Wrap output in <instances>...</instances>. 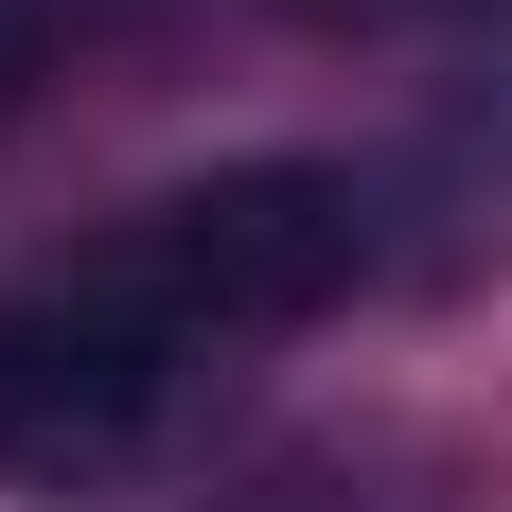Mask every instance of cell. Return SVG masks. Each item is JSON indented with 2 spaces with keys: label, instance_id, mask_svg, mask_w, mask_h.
<instances>
[{
  "label": "cell",
  "instance_id": "cell-3",
  "mask_svg": "<svg viewBox=\"0 0 512 512\" xmlns=\"http://www.w3.org/2000/svg\"><path fill=\"white\" fill-rule=\"evenodd\" d=\"M318 18H512V0H318Z\"/></svg>",
  "mask_w": 512,
  "mask_h": 512
},
{
  "label": "cell",
  "instance_id": "cell-1",
  "mask_svg": "<svg viewBox=\"0 0 512 512\" xmlns=\"http://www.w3.org/2000/svg\"><path fill=\"white\" fill-rule=\"evenodd\" d=\"M124 318H159L177 354H248V336H301L318 301L371 283V177L354 159H212L177 195H142L124 230L71 248Z\"/></svg>",
  "mask_w": 512,
  "mask_h": 512
},
{
  "label": "cell",
  "instance_id": "cell-5",
  "mask_svg": "<svg viewBox=\"0 0 512 512\" xmlns=\"http://www.w3.org/2000/svg\"><path fill=\"white\" fill-rule=\"evenodd\" d=\"M0 18H53V0H0Z\"/></svg>",
  "mask_w": 512,
  "mask_h": 512
},
{
  "label": "cell",
  "instance_id": "cell-2",
  "mask_svg": "<svg viewBox=\"0 0 512 512\" xmlns=\"http://www.w3.org/2000/svg\"><path fill=\"white\" fill-rule=\"evenodd\" d=\"M212 354H177L159 318H124L89 265H53L0 301V495H106L195 424Z\"/></svg>",
  "mask_w": 512,
  "mask_h": 512
},
{
  "label": "cell",
  "instance_id": "cell-4",
  "mask_svg": "<svg viewBox=\"0 0 512 512\" xmlns=\"http://www.w3.org/2000/svg\"><path fill=\"white\" fill-rule=\"evenodd\" d=\"M18 53H36V18H0V106H18Z\"/></svg>",
  "mask_w": 512,
  "mask_h": 512
}]
</instances>
